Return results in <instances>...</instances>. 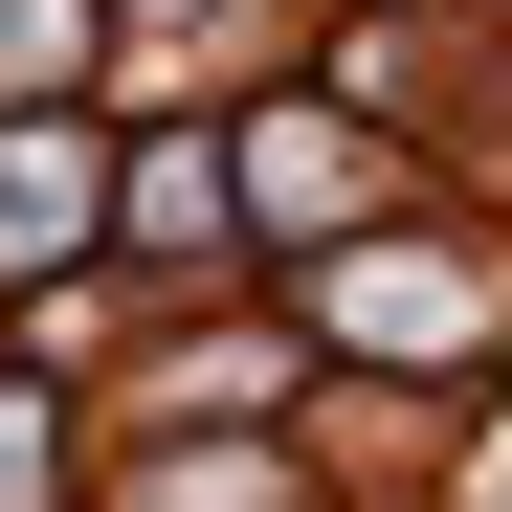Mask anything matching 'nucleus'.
<instances>
[{"label":"nucleus","instance_id":"nucleus-4","mask_svg":"<svg viewBox=\"0 0 512 512\" xmlns=\"http://www.w3.org/2000/svg\"><path fill=\"white\" fill-rule=\"evenodd\" d=\"M0 512H45V401L0 379Z\"/></svg>","mask_w":512,"mask_h":512},{"label":"nucleus","instance_id":"nucleus-2","mask_svg":"<svg viewBox=\"0 0 512 512\" xmlns=\"http://www.w3.org/2000/svg\"><path fill=\"white\" fill-rule=\"evenodd\" d=\"M245 201H268V223H357V201H379V134H357V112H312V90H290L268 134H245Z\"/></svg>","mask_w":512,"mask_h":512},{"label":"nucleus","instance_id":"nucleus-3","mask_svg":"<svg viewBox=\"0 0 512 512\" xmlns=\"http://www.w3.org/2000/svg\"><path fill=\"white\" fill-rule=\"evenodd\" d=\"M67 223H90V179H67V134H0V268H45Z\"/></svg>","mask_w":512,"mask_h":512},{"label":"nucleus","instance_id":"nucleus-1","mask_svg":"<svg viewBox=\"0 0 512 512\" xmlns=\"http://www.w3.org/2000/svg\"><path fill=\"white\" fill-rule=\"evenodd\" d=\"M334 312H357V357H512V268H490V290H468V268H357Z\"/></svg>","mask_w":512,"mask_h":512},{"label":"nucleus","instance_id":"nucleus-5","mask_svg":"<svg viewBox=\"0 0 512 512\" xmlns=\"http://www.w3.org/2000/svg\"><path fill=\"white\" fill-rule=\"evenodd\" d=\"M0 67H67V0H0Z\"/></svg>","mask_w":512,"mask_h":512}]
</instances>
